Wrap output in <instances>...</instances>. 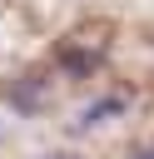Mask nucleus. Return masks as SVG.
Instances as JSON below:
<instances>
[{
	"label": "nucleus",
	"instance_id": "1",
	"mask_svg": "<svg viewBox=\"0 0 154 159\" xmlns=\"http://www.w3.org/2000/svg\"><path fill=\"white\" fill-rule=\"evenodd\" d=\"M109 114H124V99H119V94H104V99H94V104L79 114V129H89V124H104Z\"/></svg>",
	"mask_w": 154,
	"mask_h": 159
},
{
	"label": "nucleus",
	"instance_id": "2",
	"mask_svg": "<svg viewBox=\"0 0 154 159\" xmlns=\"http://www.w3.org/2000/svg\"><path fill=\"white\" fill-rule=\"evenodd\" d=\"M45 159H70V154H45Z\"/></svg>",
	"mask_w": 154,
	"mask_h": 159
},
{
	"label": "nucleus",
	"instance_id": "3",
	"mask_svg": "<svg viewBox=\"0 0 154 159\" xmlns=\"http://www.w3.org/2000/svg\"><path fill=\"white\" fill-rule=\"evenodd\" d=\"M139 159H154V149H149V154H139Z\"/></svg>",
	"mask_w": 154,
	"mask_h": 159
}]
</instances>
